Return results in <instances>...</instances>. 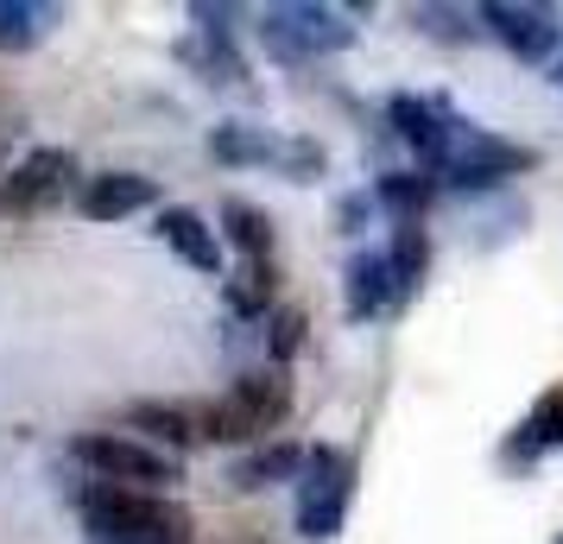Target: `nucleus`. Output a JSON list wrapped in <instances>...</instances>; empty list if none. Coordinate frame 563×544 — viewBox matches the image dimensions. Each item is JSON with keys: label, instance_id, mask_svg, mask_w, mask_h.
Segmentation results:
<instances>
[{"label": "nucleus", "instance_id": "nucleus-22", "mask_svg": "<svg viewBox=\"0 0 563 544\" xmlns=\"http://www.w3.org/2000/svg\"><path fill=\"white\" fill-rule=\"evenodd\" d=\"M411 26L424 32V38H443V45H468V38H482V26H475L468 7H411Z\"/></svg>", "mask_w": 563, "mask_h": 544}, {"label": "nucleus", "instance_id": "nucleus-14", "mask_svg": "<svg viewBox=\"0 0 563 544\" xmlns=\"http://www.w3.org/2000/svg\"><path fill=\"white\" fill-rule=\"evenodd\" d=\"M342 311H349V323H374V317L399 311V298H393V273H386L380 247H367V254L349 259V279H342Z\"/></svg>", "mask_w": 563, "mask_h": 544}, {"label": "nucleus", "instance_id": "nucleus-27", "mask_svg": "<svg viewBox=\"0 0 563 544\" xmlns=\"http://www.w3.org/2000/svg\"><path fill=\"white\" fill-rule=\"evenodd\" d=\"M558 544H563V532H558Z\"/></svg>", "mask_w": 563, "mask_h": 544}, {"label": "nucleus", "instance_id": "nucleus-26", "mask_svg": "<svg viewBox=\"0 0 563 544\" xmlns=\"http://www.w3.org/2000/svg\"><path fill=\"white\" fill-rule=\"evenodd\" d=\"M551 82H563V57H558V70H551Z\"/></svg>", "mask_w": 563, "mask_h": 544}, {"label": "nucleus", "instance_id": "nucleus-25", "mask_svg": "<svg viewBox=\"0 0 563 544\" xmlns=\"http://www.w3.org/2000/svg\"><path fill=\"white\" fill-rule=\"evenodd\" d=\"M361 215H367V197H349V203H342V229L355 234V229H361Z\"/></svg>", "mask_w": 563, "mask_h": 544}, {"label": "nucleus", "instance_id": "nucleus-13", "mask_svg": "<svg viewBox=\"0 0 563 544\" xmlns=\"http://www.w3.org/2000/svg\"><path fill=\"white\" fill-rule=\"evenodd\" d=\"M153 229H158V241H165L184 266H197V273H209V279H222V241H216V229H209L197 209H184V203L158 209Z\"/></svg>", "mask_w": 563, "mask_h": 544}, {"label": "nucleus", "instance_id": "nucleus-24", "mask_svg": "<svg viewBox=\"0 0 563 544\" xmlns=\"http://www.w3.org/2000/svg\"><path fill=\"white\" fill-rule=\"evenodd\" d=\"M305 311H291V304H285V311H273V362H291V355H298V348H305Z\"/></svg>", "mask_w": 563, "mask_h": 544}, {"label": "nucleus", "instance_id": "nucleus-20", "mask_svg": "<svg viewBox=\"0 0 563 544\" xmlns=\"http://www.w3.org/2000/svg\"><path fill=\"white\" fill-rule=\"evenodd\" d=\"M57 26V7L45 0H0V52H32Z\"/></svg>", "mask_w": 563, "mask_h": 544}, {"label": "nucleus", "instance_id": "nucleus-21", "mask_svg": "<svg viewBox=\"0 0 563 544\" xmlns=\"http://www.w3.org/2000/svg\"><path fill=\"white\" fill-rule=\"evenodd\" d=\"M273 291H279V273H273V259H247L234 279H222V298H229V311H234V317H266Z\"/></svg>", "mask_w": 563, "mask_h": 544}, {"label": "nucleus", "instance_id": "nucleus-18", "mask_svg": "<svg viewBox=\"0 0 563 544\" xmlns=\"http://www.w3.org/2000/svg\"><path fill=\"white\" fill-rule=\"evenodd\" d=\"M216 241H229L241 259H273V215L254 203H241V197H229L222 203V234Z\"/></svg>", "mask_w": 563, "mask_h": 544}, {"label": "nucleus", "instance_id": "nucleus-10", "mask_svg": "<svg viewBox=\"0 0 563 544\" xmlns=\"http://www.w3.org/2000/svg\"><path fill=\"white\" fill-rule=\"evenodd\" d=\"M190 20H197V38H184L178 57L184 64H197L203 70V82H247V57L234 52V7H209V0H197L190 7Z\"/></svg>", "mask_w": 563, "mask_h": 544}, {"label": "nucleus", "instance_id": "nucleus-7", "mask_svg": "<svg viewBox=\"0 0 563 544\" xmlns=\"http://www.w3.org/2000/svg\"><path fill=\"white\" fill-rule=\"evenodd\" d=\"M209 153L222 158V165H273L291 184L323 178V146L317 140H285V133L247 127V121H222V127L209 133Z\"/></svg>", "mask_w": 563, "mask_h": 544}, {"label": "nucleus", "instance_id": "nucleus-8", "mask_svg": "<svg viewBox=\"0 0 563 544\" xmlns=\"http://www.w3.org/2000/svg\"><path fill=\"white\" fill-rule=\"evenodd\" d=\"M70 184H77V153L38 146V153H26L0 178V215H45L52 203H64Z\"/></svg>", "mask_w": 563, "mask_h": 544}, {"label": "nucleus", "instance_id": "nucleus-11", "mask_svg": "<svg viewBox=\"0 0 563 544\" xmlns=\"http://www.w3.org/2000/svg\"><path fill=\"white\" fill-rule=\"evenodd\" d=\"M386 121H393V133L406 140L411 153H418V171L424 178H437L443 171V153H450V121H443V96H393L386 102Z\"/></svg>", "mask_w": 563, "mask_h": 544}, {"label": "nucleus", "instance_id": "nucleus-9", "mask_svg": "<svg viewBox=\"0 0 563 544\" xmlns=\"http://www.w3.org/2000/svg\"><path fill=\"white\" fill-rule=\"evenodd\" d=\"M475 20H482L487 38H500L519 64H551L563 45V26L551 7H532V0H487L475 7Z\"/></svg>", "mask_w": 563, "mask_h": 544}, {"label": "nucleus", "instance_id": "nucleus-19", "mask_svg": "<svg viewBox=\"0 0 563 544\" xmlns=\"http://www.w3.org/2000/svg\"><path fill=\"white\" fill-rule=\"evenodd\" d=\"M431 197H437V178H424V171H386V178L374 184V203H380L393 222H424Z\"/></svg>", "mask_w": 563, "mask_h": 544}, {"label": "nucleus", "instance_id": "nucleus-23", "mask_svg": "<svg viewBox=\"0 0 563 544\" xmlns=\"http://www.w3.org/2000/svg\"><path fill=\"white\" fill-rule=\"evenodd\" d=\"M526 437H532L538 449H563V387L538 392V406L526 412Z\"/></svg>", "mask_w": 563, "mask_h": 544}, {"label": "nucleus", "instance_id": "nucleus-15", "mask_svg": "<svg viewBox=\"0 0 563 544\" xmlns=\"http://www.w3.org/2000/svg\"><path fill=\"white\" fill-rule=\"evenodd\" d=\"M128 424L140 431V443H153V449H165V456H178L197 443V418L184 412V406H165V399H140V406H128Z\"/></svg>", "mask_w": 563, "mask_h": 544}, {"label": "nucleus", "instance_id": "nucleus-2", "mask_svg": "<svg viewBox=\"0 0 563 544\" xmlns=\"http://www.w3.org/2000/svg\"><path fill=\"white\" fill-rule=\"evenodd\" d=\"M260 45L273 64L285 70H305L317 57H335L355 45V26H349V13L342 7H317V0H285V7H266L254 20Z\"/></svg>", "mask_w": 563, "mask_h": 544}, {"label": "nucleus", "instance_id": "nucleus-5", "mask_svg": "<svg viewBox=\"0 0 563 544\" xmlns=\"http://www.w3.org/2000/svg\"><path fill=\"white\" fill-rule=\"evenodd\" d=\"M70 456L89 468V481H114V488H140V493H172L184 481V463L165 456L140 437H114V431H82L70 437Z\"/></svg>", "mask_w": 563, "mask_h": 544}, {"label": "nucleus", "instance_id": "nucleus-1", "mask_svg": "<svg viewBox=\"0 0 563 544\" xmlns=\"http://www.w3.org/2000/svg\"><path fill=\"white\" fill-rule=\"evenodd\" d=\"M77 513H82V539L89 544H190V513L172 493L82 481Z\"/></svg>", "mask_w": 563, "mask_h": 544}, {"label": "nucleus", "instance_id": "nucleus-16", "mask_svg": "<svg viewBox=\"0 0 563 544\" xmlns=\"http://www.w3.org/2000/svg\"><path fill=\"white\" fill-rule=\"evenodd\" d=\"M386 273H393V298H399V304H406V298H418L424 273H431V234H424V222H393Z\"/></svg>", "mask_w": 563, "mask_h": 544}, {"label": "nucleus", "instance_id": "nucleus-6", "mask_svg": "<svg viewBox=\"0 0 563 544\" xmlns=\"http://www.w3.org/2000/svg\"><path fill=\"white\" fill-rule=\"evenodd\" d=\"M298 475H305L298 481V539L330 544L349 519V500H355V463L335 443H310Z\"/></svg>", "mask_w": 563, "mask_h": 544}, {"label": "nucleus", "instance_id": "nucleus-3", "mask_svg": "<svg viewBox=\"0 0 563 544\" xmlns=\"http://www.w3.org/2000/svg\"><path fill=\"white\" fill-rule=\"evenodd\" d=\"M443 121H450V153H443V171H437V184H450V190H494V184L519 178V171H538V153H532V146L500 140V133H487V127H475V121H462L450 102H443Z\"/></svg>", "mask_w": 563, "mask_h": 544}, {"label": "nucleus", "instance_id": "nucleus-4", "mask_svg": "<svg viewBox=\"0 0 563 544\" xmlns=\"http://www.w3.org/2000/svg\"><path fill=\"white\" fill-rule=\"evenodd\" d=\"M285 412H291V387L285 374H241L216 406L197 412V437L209 443H266V431H279Z\"/></svg>", "mask_w": 563, "mask_h": 544}, {"label": "nucleus", "instance_id": "nucleus-17", "mask_svg": "<svg viewBox=\"0 0 563 544\" xmlns=\"http://www.w3.org/2000/svg\"><path fill=\"white\" fill-rule=\"evenodd\" d=\"M298 463H305L298 443H260V449H247V456L229 468V488L260 493V488H279V481H298Z\"/></svg>", "mask_w": 563, "mask_h": 544}, {"label": "nucleus", "instance_id": "nucleus-12", "mask_svg": "<svg viewBox=\"0 0 563 544\" xmlns=\"http://www.w3.org/2000/svg\"><path fill=\"white\" fill-rule=\"evenodd\" d=\"M153 203H158V178H146V171H102V178L82 184L77 197V209L89 222H121V215H140Z\"/></svg>", "mask_w": 563, "mask_h": 544}]
</instances>
